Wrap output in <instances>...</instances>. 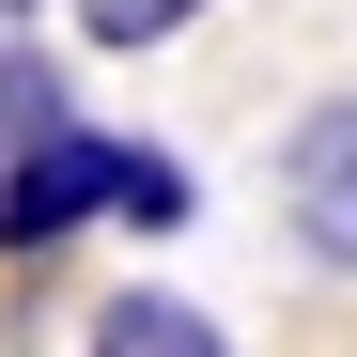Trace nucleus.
Wrapping results in <instances>:
<instances>
[{
  "mask_svg": "<svg viewBox=\"0 0 357 357\" xmlns=\"http://www.w3.org/2000/svg\"><path fill=\"white\" fill-rule=\"evenodd\" d=\"M187 16H202V0H78V31H93V47H171Z\"/></svg>",
  "mask_w": 357,
  "mask_h": 357,
  "instance_id": "20e7f679",
  "label": "nucleus"
},
{
  "mask_svg": "<svg viewBox=\"0 0 357 357\" xmlns=\"http://www.w3.org/2000/svg\"><path fill=\"white\" fill-rule=\"evenodd\" d=\"M280 218H295V249H311V264L357 280V93H326L311 125L280 140Z\"/></svg>",
  "mask_w": 357,
  "mask_h": 357,
  "instance_id": "f03ea898",
  "label": "nucleus"
},
{
  "mask_svg": "<svg viewBox=\"0 0 357 357\" xmlns=\"http://www.w3.org/2000/svg\"><path fill=\"white\" fill-rule=\"evenodd\" d=\"M125 155H140V140H109V125H78V109H47V125L0 155V249H63V233L125 218Z\"/></svg>",
  "mask_w": 357,
  "mask_h": 357,
  "instance_id": "f257e3e1",
  "label": "nucleus"
},
{
  "mask_svg": "<svg viewBox=\"0 0 357 357\" xmlns=\"http://www.w3.org/2000/svg\"><path fill=\"white\" fill-rule=\"evenodd\" d=\"M93 357H233V342L187 311V295H155V280H140V295H109V311H93Z\"/></svg>",
  "mask_w": 357,
  "mask_h": 357,
  "instance_id": "7ed1b4c3",
  "label": "nucleus"
}]
</instances>
